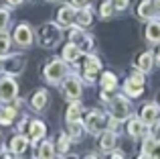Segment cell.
Instances as JSON below:
<instances>
[{
    "label": "cell",
    "instance_id": "cell-1",
    "mask_svg": "<svg viewBox=\"0 0 160 159\" xmlns=\"http://www.w3.org/2000/svg\"><path fill=\"white\" fill-rule=\"evenodd\" d=\"M37 37H39V45L45 49H51L55 45L61 41V29H59V25L55 23H45L39 27V31H37Z\"/></svg>",
    "mask_w": 160,
    "mask_h": 159
},
{
    "label": "cell",
    "instance_id": "cell-2",
    "mask_svg": "<svg viewBox=\"0 0 160 159\" xmlns=\"http://www.w3.org/2000/svg\"><path fill=\"white\" fill-rule=\"evenodd\" d=\"M144 72H140V69H134L132 74H130V78L124 82V94L128 96V98H138V96H142V92H144Z\"/></svg>",
    "mask_w": 160,
    "mask_h": 159
},
{
    "label": "cell",
    "instance_id": "cell-3",
    "mask_svg": "<svg viewBox=\"0 0 160 159\" xmlns=\"http://www.w3.org/2000/svg\"><path fill=\"white\" fill-rule=\"evenodd\" d=\"M83 127H85V131L91 133V135H99L102 131L108 129V118L99 110H89L83 116Z\"/></svg>",
    "mask_w": 160,
    "mask_h": 159
},
{
    "label": "cell",
    "instance_id": "cell-4",
    "mask_svg": "<svg viewBox=\"0 0 160 159\" xmlns=\"http://www.w3.org/2000/svg\"><path fill=\"white\" fill-rule=\"evenodd\" d=\"M108 104H109V114L118 120H126L132 114V104H130L128 96H113Z\"/></svg>",
    "mask_w": 160,
    "mask_h": 159
},
{
    "label": "cell",
    "instance_id": "cell-5",
    "mask_svg": "<svg viewBox=\"0 0 160 159\" xmlns=\"http://www.w3.org/2000/svg\"><path fill=\"white\" fill-rule=\"evenodd\" d=\"M67 76V65L63 59H53L45 65V80L49 84H59Z\"/></svg>",
    "mask_w": 160,
    "mask_h": 159
},
{
    "label": "cell",
    "instance_id": "cell-6",
    "mask_svg": "<svg viewBox=\"0 0 160 159\" xmlns=\"http://www.w3.org/2000/svg\"><path fill=\"white\" fill-rule=\"evenodd\" d=\"M24 63H27V59H24V55H20V53H14V55H2V57H0L2 72H6L8 76H16V74H20L24 69Z\"/></svg>",
    "mask_w": 160,
    "mask_h": 159
},
{
    "label": "cell",
    "instance_id": "cell-7",
    "mask_svg": "<svg viewBox=\"0 0 160 159\" xmlns=\"http://www.w3.org/2000/svg\"><path fill=\"white\" fill-rule=\"evenodd\" d=\"M63 94H65L67 100H79L83 94L81 88V80L77 76H67L63 78Z\"/></svg>",
    "mask_w": 160,
    "mask_h": 159
},
{
    "label": "cell",
    "instance_id": "cell-8",
    "mask_svg": "<svg viewBox=\"0 0 160 159\" xmlns=\"http://www.w3.org/2000/svg\"><path fill=\"white\" fill-rule=\"evenodd\" d=\"M99 72H102V61H99V57L95 55H87L85 61H83V76H85L87 82H95L99 76Z\"/></svg>",
    "mask_w": 160,
    "mask_h": 159
},
{
    "label": "cell",
    "instance_id": "cell-9",
    "mask_svg": "<svg viewBox=\"0 0 160 159\" xmlns=\"http://www.w3.org/2000/svg\"><path fill=\"white\" fill-rule=\"evenodd\" d=\"M16 92H18V86H16V82L10 76L0 78V102H10V100H14Z\"/></svg>",
    "mask_w": 160,
    "mask_h": 159
},
{
    "label": "cell",
    "instance_id": "cell-10",
    "mask_svg": "<svg viewBox=\"0 0 160 159\" xmlns=\"http://www.w3.org/2000/svg\"><path fill=\"white\" fill-rule=\"evenodd\" d=\"M12 39H14V43L20 45V47H28V45L32 43V29L28 27L27 23H20L18 27L14 29V33H12Z\"/></svg>",
    "mask_w": 160,
    "mask_h": 159
},
{
    "label": "cell",
    "instance_id": "cell-11",
    "mask_svg": "<svg viewBox=\"0 0 160 159\" xmlns=\"http://www.w3.org/2000/svg\"><path fill=\"white\" fill-rule=\"evenodd\" d=\"M126 131H128V135L132 137V139H140V137L146 135V131H148V127H146L144 123L140 120V116H128V124H126Z\"/></svg>",
    "mask_w": 160,
    "mask_h": 159
},
{
    "label": "cell",
    "instance_id": "cell-12",
    "mask_svg": "<svg viewBox=\"0 0 160 159\" xmlns=\"http://www.w3.org/2000/svg\"><path fill=\"white\" fill-rule=\"evenodd\" d=\"M136 14L140 16L142 20H150V19H154V16H158V8H156V4H154V0H142V2L138 4Z\"/></svg>",
    "mask_w": 160,
    "mask_h": 159
},
{
    "label": "cell",
    "instance_id": "cell-13",
    "mask_svg": "<svg viewBox=\"0 0 160 159\" xmlns=\"http://www.w3.org/2000/svg\"><path fill=\"white\" fill-rule=\"evenodd\" d=\"M158 114H160V108H158V104H154V102H148V104H144V108L140 110V120L146 124V127H150V124H152L154 120L158 118Z\"/></svg>",
    "mask_w": 160,
    "mask_h": 159
},
{
    "label": "cell",
    "instance_id": "cell-14",
    "mask_svg": "<svg viewBox=\"0 0 160 159\" xmlns=\"http://www.w3.org/2000/svg\"><path fill=\"white\" fill-rule=\"evenodd\" d=\"M116 141H118V135L113 131H109V129L99 133V149H102V151L112 153L113 149H116Z\"/></svg>",
    "mask_w": 160,
    "mask_h": 159
},
{
    "label": "cell",
    "instance_id": "cell-15",
    "mask_svg": "<svg viewBox=\"0 0 160 159\" xmlns=\"http://www.w3.org/2000/svg\"><path fill=\"white\" fill-rule=\"evenodd\" d=\"M144 35H146V39H148V43H160V19L158 16H154V19L148 20Z\"/></svg>",
    "mask_w": 160,
    "mask_h": 159
},
{
    "label": "cell",
    "instance_id": "cell-16",
    "mask_svg": "<svg viewBox=\"0 0 160 159\" xmlns=\"http://www.w3.org/2000/svg\"><path fill=\"white\" fill-rule=\"evenodd\" d=\"M154 61H156V55L152 51H144L142 55H138V61H136V68L144 74H150L154 68Z\"/></svg>",
    "mask_w": 160,
    "mask_h": 159
},
{
    "label": "cell",
    "instance_id": "cell-17",
    "mask_svg": "<svg viewBox=\"0 0 160 159\" xmlns=\"http://www.w3.org/2000/svg\"><path fill=\"white\" fill-rule=\"evenodd\" d=\"M81 55L83 53H81V49H79V45L73 43V41L63 47V61H67V63H77Z\"/></svg>",
    "mask_w": 160,
    "mask_h": 159
},
{
    "label": "cell",
    "instance_id": "cell-18",
    "mask_svg": "<svg viewBox=\"0 0 160 159\" xmlns=\"http://www.w3.org/2000/svg\"><path fill=\"white\" fill-rule=\"evenodd\" d=\"M75 12H77L75 6H63L57 14L59 25H63V27H73L75 25Z\"/></svg>",
    "mask_w": 160,
    "mask_h": 159
},
{
    "label": "cell",
    "instance_id": "cell-19",
    "mask_svg": "<svg viewBox=\"0 0 160 159\" xmlns=\"http://www.w3.org/2000/svg\"><path fill=\"white\" fill-rule=\"evenodd\" d=\"M91 23H93V12H91L87 6L77 8V12H75V25L81 27V29H87Z\"/></svg>",
    "mask_w": 160,
    "mask_h": 159
},
{
    "label": "cell",
    "instance_id": "cell-20",
    "mask_svg": "<svg viewBox=\"0 0 160 159\" xmlns=\"http://www.w3.org/2000/svg\"><path fill=\"white\" fill-rule=\"evenodd\" d=\"M47 104H49V92L47 90H39V92H35V94L31 96V106L35 108L37 112L45 110Z\"/></svg>",
    "mask_w": 160,
    "mask_h": 159
},
{
    "label": "cell",
    "instance_id": "cell-21",
    "mask_svg": "<svg viewBox=\"0 0 160 159\" xmlns=\"http://www.w3.org/2000/svg\"><path fill=\"white\" fill-rule=\"evenodd\" d=\"M45 133H47V127H45L41 120H31V123H28V137L32 139V143H37L39 139H43Z\"/></svg>",
    "mask_w": 160,
    "mask_h": 159
},
{
    "label": "cell",
    "instance_id": "cell-22",
    "mask_svg": "<svg viewBox=\"0 0 160 159\" xmlns=\"http://www.w3.org/2000/svg\"><path fill=\"white\" fill-rule=\"evenodd\" d=\"M83 131H85V127H83V120H67V133H69V137L73 141H79L83 137Z\"/></svg>",
    "mask_w": 160,
    "mask_h": 159
},
{
    "label": "cell",
    "instance_id": "cell-23",
    "mask_svg": "<svg viewBox=\"0 0 160 159\" xmlns=\"http://www.w3.org/2000/svg\"><path fill=\"white\" fill-rule=\"evenodd\" d=\"M27 147H28V139L22 137V135H16L14 139L10 141V153L12 155H22V153L27 151Z\"/></svg>",
    "mask_w": 160,
    "mask_h": 159
},
{
    "label": "cell",
    "instance_id": "cell-24",
    "mask_svg": "<svg viewBox=\"0 0 160 159\" xmlns=\"http://www.w3.org/2000/svg\"><path fill=\"white\" fill-rule=\"evenodd\" d=\"M99 84H102V90H116L118 88V76L113 72H103L102 78H99Z\"/></svg>",
    "mask_w": 160,
    "mask_h": 159
},
{
    "label": "cell",
    "instance_id": "cell-25",
    "mask_svg": "<svg viewBox=\"0 0 160 159\" xmlns=\"http://www.w3.org/2000/svg\"><path fill=\"white\" fill-rule=\"evenodd\" d=\"M14 118H16V108L14 106H2L0 108V124L8 127V124H12Z\"/></svg>",
    "mask_w": 160,
    "mask_h": 159
},
{
    "label": "cell",
    "instance_id": "cell-26",
    "mask_svg": "<svg viewBox=\"0 0 160 159\" xmlns=\"http://www.w3.org/2000/svg\"><path fill=\"white\" fill-rule=\"evenodd\" d=\"M81 116H83L81 104H79L77 100H73V102L69 104V108H67V112H65V118H67V120H79Z\"/></svg>",
    "mask_w": 160,
    "mask_h": 159
},
{
    "label": "cell",
    "instance_id": "cell-27",
    "mask_svg": "<svg viewBox=\"0 0 160 159\" xmlns=\"http://www.w3.org/2000/svg\"><path fill=\"white\" fill-rule=\"evenodd\" d=\"M154 143H156V139H154L152 135H146V137H144V141H142V151H140V157H150V155H152Z\"/></svg>",
    "mask_w": 160,
    "mask_h": 159
},
{
    "label": "cell",
    "instance_id": "cell-28",
    "mask_svg": "<svg viewBox=\"0 0 160 159\" xmlns=\"http://www.w3.org/2000/svg\"><path fill=\"white\" fill-rule=\"evenodd\" d=\"M113 12H116V8H113V2H112V0H103L102 6H99V16H102V19H109Z\"/></svg>",
    "mask_w": 160,
    "mask_h": 159
},
{
    "label": "cell",
    "instance_id": "cell-29",
    "mask_svg": "<svg viewBox=\"0 0 160 159\" xmlns=\"http://www.w3.org/2000/svg\"><path fill=\"white\" fill-rule=\"evenodd\" d=\"M37 155L43 157V159H49V157H53V155H55V147H53L51 143H49V141H45V143L39 147V153H37Z\"/></svg>",
    "mask_w": 160,
    "mask_h": 159
},
{
    "label": "cell",
    "instance_id": "cell-30",
    "mask_svg": "<svg viewBox=\"0 0 160 159\" xmlns=\"http://www.w3.org/2000/svg\"><path fill=\"white\" fill-rule=\"evenodd\" d=\"M77 45H79V49H81V53H91V49H93V37L85 35Z\"/></svg>",
    "mask_w": 160,
    "mask_h": 159
},
{
    "label": "cell",
    "instance_id": "cell-31",
    "mask_svg": "<svg viewBox=\"0 0 160 159\" xmlns=\"http://www.w3.org/2000/svg\"><path fill=\"white\" fill-rule=\"evenodd\" d=\"M69 147H71V139L67 135H61V137H59V145H57L59 153H61V155H65V153L69 151Z\"/></svg>",
    "mask_w": 160,
    "mask_h": 159
},
{
    "label": "cell",
    "instance_id": "cell-32",
    "mask_svg": "<svg viewBox=\"0 0 160 159\" xmlns=\"http://www.w3.org/2000/svg\"><path fill=\"white\" fill-rule=\"evenodd\" d=\"M8 49H10V37L4 35V33H0V57L6 55Z\"/></svg>",
    "mask_w": 160,
    "mask_h": 159
},
{
    "label": "cell",
    "instance_id": "cell-33",
    "mask_svg": "<svg viewBox=\"0 0 160 159\" xmlns=\"http://www.w3.org/2000/svg\"><path fill=\"white\" fill-rule=\"evenodd\" d=\"M83 37H85V33H83V29H81V27H73V29L69 31V39L73 41V43H79Z\"/></svg>",
    "mask_w": 160,
    "mask_h": 159
},
{
    "label": "cell",
    "instance_id": "cell-34",
    "mask_svg": "<svg viewBox=\"0 0 160 159\" xmlns=\"http://www.w3.org/2000/svg\"><path fill=\"white\" fill-rule=\"evenodd\" d=\"M8 20H10V12H8L6 8H0V33H4V31H6Z\"/></svg>",
    "mask_w": 160,
    "mask_h": 159
},
{
    "label": "cell",
    "instance_id": "cell-35",
    "mask_svg": "<svg viewBox=\"0 0 160 159\" xmlns=\"http://www.w3.org/2000/svg\"><path fill=\"white\" fill-rule=\"evenodd\" d=\"M148 135H152L156 141H160V118H156L152 124L148 127Z\"/></svg>",
    "mask_w": 160,
    "mask_h": 159
},
{
    "label": "cell",
    "instance_id": "cell-36",
    "mask_svg": "<svg viewBox=\"0 0 160 159\" xmlns=\"http://www.w3.org/2000/svg\"><path fill=\"white\" fill-rule=\"evenodd\" d=\"M113 2V8H116V10H126V8H128V4H130V0H112Z\"/></svg>",
    "mask_w": 160,
    "mask_h": 159
},
{
    "label": "cell",
    "instance_id": "cell-37",
    "mask_svg": "<svg viewBox=\"0 0 160 159\" xmlns=\"http://www.w3.org/2000/svg\"><path fill=\"white\" fill-rule=\"evenodd\" d=\"M71 4H73L75 8H81V6H87L89 0H71Z\"/></svg>",
    "mask_w": 160,
    "mask_h": 159
},
{
    "label": "cell",
    "instance_id": "cell-38",
    "mask_svg": "<svg viewBox=\"0 0 160 159\" xmlns=\"http://www.w3.org/2000/svg\"><path fill=\"white\" fill-rule=\"evenodd\" d=\"M150 157H158L160 159V141L154 143V149H152V155H150Z\"/></svg>",
    "mask_w": 160,
    "mask_h": 159
},
{
    "label": "cell",
    "instance_id": "cell-39",
    "mask_svg": "<svg viewBox=\"0 0 160 159\" xmlns=\"http://www.w3.org/2000/svg\"><path fill=\"white\" fill-rule=\"evenodd\" d=\"M112 157H124V151H120V149H113V151H112Z\"/></svg>",
    "mask_w": 160,
    "mask_h": 159
},
{
    "label": "cell",
    "instance_id": "cell-40",
    "mask_svg": "<svg viewBox=\"0 0 160 159\" xmlns=\"http://www.w3.org/2000/svg\"><path fill=\"white\" fill-rule=\"evenodd\" d=\"M10 6H18V4H22V0H6Z\"/></svg>",
    "mask_w": 160,
    "mask_h": 159
},
{
    "label": "cell",
    "instance_id": "cell-41",
    "mask_svg": "<svg viewBox=\"0 0 160 159\" xmlns=\"http://www.w3.org/2000/svg\"><path fill=\"white\" fill-rule=\"evenodd\" d=\"M156 61H158V65H160V47H158V53H156Z\"/></svg>",
    "mask_w": 160,
    "mask_h": 159
},
{
    "label": "cell",
    "instance_id": "cell-42",
    "mask_svg": "<svg viewBox=\"0 0 160 159\" xmlns=\"http://www.w3.org/2000/svg\"><path fill=\"white\" fill-rule=\"evenodd\" d=\"M158 108H160V98H158Z\"/></svg>",
    "mask_w": 160,
    "mask_h": 159
},
{
    "label": "cell",
    "instance_id": "cell-43",
    "mask_svg": "<svg viewBox=\"0 0 160 159\" xmlns=\"http://www.w3.org/2000/svg\"><path fill=\"white\" fill-rule=\"evenodd\" d=\"M0 69H2V65H0Z\"/></svg>",
    "mask_w": 160,
    "mask_h": 159
}]
</instances>
